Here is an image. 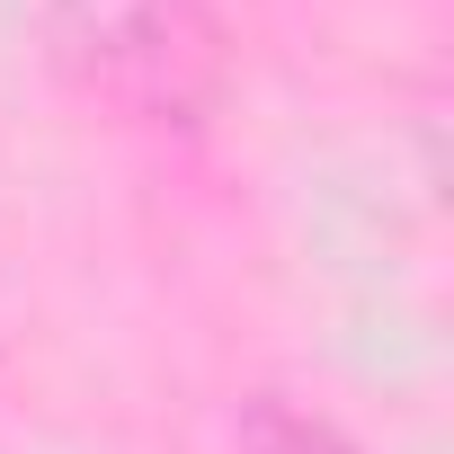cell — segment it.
Listing matches in <instances>:
<instances>
[{
	"instance_id": "obj_1",
	"label": "cell",
	"mask_w": 454,
	"mask_h": 454,
	"mask_svg": "<svg viewBox=\"0 0 454 454\" xmlns=\"http://www.w3.org/2000/svg\"><path fill=\"white\" fill-rule=\"evenodd\" d=\"M36 19L63 81L143 125H196L232 72L205 0H36Z\"/></svg>"
},
{
	"instance_id": "obj_2",
	"label": "cell",
	"mask_w": 454,
	"mask_h": 454,
	"mask_svg": "<svg viewBox=\"0 0 454 454\" xmlns=\"http://www.w3.org/2000/svg\"><path fill=\"white\" fill-rule=\"evenodd\" d=\"M241 454H356L348 427H330L321 410H294V401H250L241 410Z\"/></svg>"
}]
</instances>
